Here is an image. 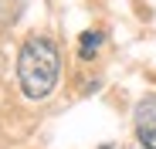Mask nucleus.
<instances>
[{
	"label": "nucleus",
	"instance_id": "obj_1",
	"mask_svg": "<svg viewBox=\"0 0 156 149\" xmlns=\"http://www.w3.org/2000/svg\"><path fill=\"white\" fill-rule=\"evenodd\" d=\"M58 71H61V58L55 41L48 37H27L17 54V78L27 98H48L58 85Z\"/></svg>",
	"mask_w": 156,
	"mask_h": 149
},
{
	"label": "nucleus",
	"instance_id": "obj_3",
	"mask_svg": "<svg viewBox=\"0 0 156 149\" xmlns=\"http://www.w3.org/2000/svg\"><path fill=\"white\" fill-rule=\"evenodd\" d=\"M98 47H102V34L98 31H85L82 37H78V54L82 58H95Z\"/></svg>",
	"mask_w": 156,
	"mask_h": 149
},
{
	"label": "nucleus",
	"instance_id": "obj_2",
	"mask_svg": "<svg viewBox=\"0 0 156 149\" xmlns=\"http://www.w3.org/2000/svg\"><path fill=\"white\" fill-rule=\"evenodd\" d=\"M136 136L146 149H156V95L136 105Z\"/></svg>",
	"mask_w": 156,
	"mask_h": 149
}]
</instances>
